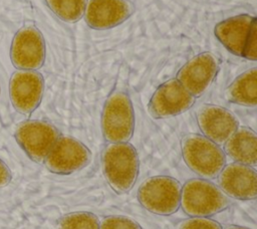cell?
Instances as JSON below:
<instances>
[{"mask_svg":"<svg viewBox=\"0 0 257 229\" xmlns=\"http://www.w3.org/2000/svg\"><path fill=\"white\" fill-rule=\"evenodd\" d=\"M229 205V197L206 179H191L182 187L180 206L191 217H210Z\"/></svg>","mask_w":257,"mask_h":229,"instance_id":"2","label":"cell"},{"mask_svg":"<svg viewBox=\"0 0 257 229\" xmlns=\"http://www.w3.org/2000/svg\"><path fill=\"white\" fill-rule=\"evenodd\" d=\"M45 2L59 19L74 23L83 17L87 0H45Z\"/></svg>","mask_w":257,"mask_h":229,"instance_id":"18","label":"cell"},{"mask_svg":"<svg viewBox=\"0 0 257 229\" xmlns=\"http://www.w3.org/2000/svg\"><path fill=\"white\" fill-rule=\"evenodd\" d=\"M181 147L187 166L203 179L217 178L225 167L224 151L204 136L187 135L183 138Z\"/></svg>","mask_w":257,"mask_h":229,"instance_id":"3","label":"cell"},{"mask_svg":"<svg viewBox=\"0 0 257 229\" xmlns=\"http://www.w3.org/2000/svg\"><path fill=\"white\" fill-rule=\"evenodd\" d=\"M56 229H99V220L91 212H71L57 221Z\"/></svg>","mask_w":257,"mask_h":229,"instance_id":"19","label":"cell"},{"mask_svg":"<svg viewBox=\"0 0 257 229\" xmlns=\"http://www.w3.org/2000/svg\"><path fill=\"white\" fill-rule=\"evenodd\" d=\"M59 136L53 125L38 120L25 121L19 124L15 131V139L19 146L38 164L44 162Z\"/></svg>","mask_w":257,"mask_h":229,"instance_id":"6","label":"cell"},{"mask_svg":"<svg viewBox=\"0 0 257 229\" xmlns=\"http://www.w3.org/2000/svg\"><path fill=\"white\" fill-rule=\"evenodd\" d=\"M182 186L169 176H155L145 180L138 190V200L148 211L168 216L175 213L181 202Z\"/></svg>","mask_w":257,"mask_h":229,"instance_id":"5","label":"cell"},{"mask_svg":"<svg viewBox=\"0 0 257 229\" xmlns=\"http://www.w3.org/2000/svg\"><path fill=\"white\" fill-rule=\"evenodd\" d=\"M44 79L36 70H18L9 81V95L14 108L22 114H30L41 102Z\"/></svg>","mask_w":257,"mask_h":229,"instance_id":"9","label":"cell"},{"mask_svg":"<svg viewBox=\"0 0 257 229\" xmlns=\"http://www.w3.org/2000/svg\"><path fill=\"white\" fill-rule=\"evenodd\" d=\"M90 159L89 149L80 141L59 136L43 163L51 173L68 175L86 167Z\"/></svg>","mask_w":257,"mask_h":229,"instance_id":"7","label":"cell"},{"mask_svg":"<svg viewBox=\"0 0 257 229\" xmlns=\"http://www.w3.org/2000/svg\"><path fill=\"white\" fill-rule=\"evenodd\" d=\"M134 11L128 0H87L83 17L90 28L106 30L124 22Z\"/></svg>","mask_w":257,"mask_h":229,"instance_id":"12","label":"cell"},{"mask_svg":"<svg viewBox=\"0 0 257 229\" xmlns=\"http://www.w3.org/2000/svg\"><path fill=\"white\" fill-rule=\"evenodd\" d=\"M195 102V97L176 79L161 84L152 95L148 109L155 119H166L181 114Z\"/></svg>","mask_w":257,"mask_h":229,"instance_id":"10","label":"cell"},{"mask_svg":"<svg viewBox=\"0 0 257 229\" xmlns=\"http://www.w3.org/2000/svg\"><path fill=\"white\" fill-rule=\"evenodd\" d=\"M99 229H142L132 218L120 215H112L99 221Z\"/></svg>","mask_w":257,"mask_h":229,"instance_id":"20","label":"cell"},{"mask_svg":"<svg viewBox=\"0 0 257 229\" xmlns=\"http://www.w3.org/2000/svg\"><path fill=\"white\" fill-rule=\"evenodd\" d=\"M197 122L203 136L218 146L224 145L239 127L230 110L215 104L202 105L197 111Z\"/></svg>","mask_w":257,"mask_h":229,"instance_id":"13","label":"cell"},{"mask_svg":"<svg viewBox=\"0 0 257 229\" xmlns=\"http://www.w3.org/2000/svg\"><path fill=\"white\" fill-rule=\"evenodd\" d=\"M45 41L42 33L33 25L20 28L11 43L10 57L20 70H37L45 60Z\"/></svg>","mask_w":257,"mask_h":229,"instance_id":"8","label":"cell"},{"mask_svg":"<svg viewBox=\"0 0 257 229\" xmlns=\"http://www.w3.org/2000/svg\"><path fill=\"white\" fill-rule=\"evenodd\" d=\"M220 189L238 200H253L257 195V175L253 167L240 163L225 166L218 175Z\"/></svg>","mask_w":257,"mask_h":229,"instance_id":"14","label":"cell"},{"mask_svg":"<svg viewBox=\"0 0 257 229\" xmlns=\"http://www.w3.org/2000/svg\"><path fill=\"white\" fill-rule=\"evenodd\" d=\"M225 96L231 102L255 106L257 103V68H250L239 75L228 86Z\"/></svg>","mask_w":257,"mask_h":229,"instance_id":"17","label":"cell"},{"mask_svg":"<svg viewBox=\"0 0 257 229\" xmlns=\"http://www.w3.org/2000/svg\"><path fill=\"white\" fill-rule=\"evenodd\" d=\"M101 130L108 143H126L134 134L135 112L132 100L124 91H113L103 105Z\"/></svg>","mask_w":257,"mask_h":229,"instance_id":"4","label":"cell"},{"mask_svg":"<svg viewBox=\"0 0 257 229\" xmlns=\"http://www.w3.org/2000/svg\"><path fill=\"white\" fill-rule=\"evenodd\" d=\"M179 229H222V226L208 217H192L182 222Z\"/></svg>","mask_w":257,"mask_h":229,"instance_id":"21","label":"cell"},{"mask_svg":"<svg viewBox=\"0 0 257 229\" xmlns=\"http://www.w3.org/2000/svg\"><path fill=\"white\" fill-rule=\"evenodd\" d=\"M102 170L109 187L117 194L128 192L140 169L137 150L128 142L109 143L102 153Z\"/></svg>","mask_w":257,"mask_h":229,"instance_id":"1","label":"cell"},{"mask_svg":"<svg viewBox=\"0 0 257 229\" xmlns=\"http://www.w3.org/2000/svg\"><path fill=\"white\" fill-rule=\"evenodd\" d=\"M243 57L249 60H256L257 58V20L253 22L250 32L248 34L246 44L243 51Z\"/></svg>","mask_w":257,"mask_h":229,"instance_id":"22","label":"cell"},{"mask_svg":"<svg viewBox=\"0 0 257 229\" xmlns=\"http://www.w3.org/2000/svg\"><path fill=\"white\" fill-rule=\"evenodd\" d=\"M225 152L236 163L255 167L257 164V137L253 130L238 127L225 142Z\"/></svg>","mask_w":257,"mask_h":229,"instance_id":"16","label":"cell"},{"mask_svg":"<svg viewBox=\"0 0 257 229\" xmlns=\"http://www.w3.org/2000/svg\"><path fill=\"white\" fill-rule=\"evenodd\" d=\"M219 61L211 52H202L191 58L178 71L176 79L194 96H201L213 82Z\"/></svg>","mask_w":257,"mask_h":229,"instance_id":"11","label":"cell"},{"mask_svg":"<svg viewBox=\"0 0 257 229\" xmlns=\"http://www.w3.org/2000/svg\"><path fill=\"white\" fill-rule=\"evenodd\" d=\"M12 179V174L8 166L0 159V188L7 186Z\"/></svg>","mask_w":257,"mask_h":229,"instance_id":"23","label":"cell"},{"mask_svg":"<svg viewBox=\"0 0 257 229\" xmlns=\"http://www.w3.org/2000/svg\"><path fill=\"white\" fill-rule=\"evenodd\" d=\"M226 229H248V228H245V227H241V226H236V225H233V226H229V227H227Z\"/></svg>","mask_w":257,"mask_h":229,"instance_id":"24","label":"cell"},{"mask_svg":"<svg viewBox=\"0 0 257 229\" xmlns=\"http://www.w3.org/2000/svg\"><path fill=\"white\" fill-rule=\"evenodd\" d=\"M255 19L256 17L248 14L228 18L215 26V36L230 52L243 56L246 40Z\"/></svg>","mask_w":257,"mask_h":229,"instance_id":"15","label":"cell"}]
</instances>
